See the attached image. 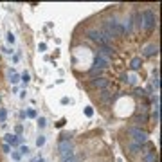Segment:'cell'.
<instances>
[{
	"label": "cell",
	"instance_id": "obj_1",
	"mask_svg": "<svg viewBox=\"0 0 162 162\" xmlns=\"http://www.w3.org/2000/svg\"><path fill=\"white\" fill-rule=\"evenodd\" d=\"M124 32V27L115 20H108L105 23V36H106L108 40L110 38H114V36H119V34H123Z\"/></svg>",
	"mask_w": 162,
	"mask_h": 162
},
{
	"label": "cell",
	"instance_id": "obj_2",
	"mask_svg": "<svg viewBox=\"0 0 162 162\" xmlns=\"http://www.w3.org/2000/svg\"><path fill=\"white\" fill-rule=\"evenodd\" d=\"M60 155H61V162H67L74 157V144L69 139H63L60 142Z\"/></svg>",
	"mask_w": 162,
	"mask_h": 162
},
{
	"label": "cell",
	"instance_id": "obj_3",
	"mask_svg": "<svg viewBox=\"0 0 162 162\" xmlns=\"http://www.w3.org/2000/svg\"><path fill=\"white\" fill-rule=\"evenodd\" d=\"M88 38H90L92 42L99 43L101 47H106L108 43H110V40H108L106 36H105L101 31H96V29H90V31H88Z\"/></svg>",
	"mask_w": 162,
	"mask_h": 162
},
{
	"label": "cell",
	"instance_id": "obj_4",
	"mask_svg": "<svg viewBox=\"0 0 162 162\" xmlns=\"http://www.w3.org/2000/svg\"><path fill=\"white\" fill-rule=\"evenodd\" d=\"M142 16H144V23H142L144 29H153L157 25V16L153 15V11H144Z\"/></svg>",
	"mask_w": 162,
	"mask_h": 162
},
{
	"label": "cell",
	"instance_id": "obj_5",
	"mask_svg": "<svg viewBox=\"0 0 162 162\" xmlns=\"http://www.w3.org/2000/svg\"><path fill=\"white\" fill-rule=\"evenodd\" d=\"M130 133L133 135V140H135V144H142V142H146V139H148V135H146V131H140L139 128H131L130 130Z\"/></svg>",
	"mask_w": 162,
	"mask_h": 162
},
{
	"label": "cell",
	"instance_id": "obj_6",
	"mask_svg": "<svg viewBox=\"0 0 162 162\" xmlns=\"http://www.w3.org/2000/svg\"><path fill=\"white\" fill-rule=\"evenodd\" d=\"M4 140H6V144H9V146H18L22 142V137L20 135H15V133H7V135L4 137Z\"/></svg>",
	"mask_w": 162,
	"mask_h": 162
},
{
	"label": "cell",
	"instance_id": "obj_7",
	"mask_svg": "<svg viewBox=\"0 0 162 162\" xmlns=\"http://www.w3.org/2000/svg\"><path fill=\"white\" fill-rule=\"evenodd\" d=\"M94 67H96V69H99V70H105V69L108 67V60L97 54V56H96V60H94Z\"/></svg>",
	"mask_w": 162,
	"mask_h": 162
},
{
	"label": "cell",
	"instance_id": "obj_8",
	"mask_svg": "<svg viewBox=\"0 0 162 162\" xmlns=\"http://www.w3.org/2000/svg\"><path fill=\"white\" fill-rule=\"evenodd\" d=\"M159 52V47L157 45H148L146 49H144V56H153V54Z\"/></svg>",
	"mask_w": 162,
	"mask_h": 162
},
{
	"label": "cell",
	"instance_id": "obj_9",
	"mask_svg": "<svg viewBox=\"0 0 162 162\" xmlns=\"http://www.w3.org/2000/svg\"><path fill=\"white\" fill-rule=\"evenodd\" d=\"M18 81H20V74H16L15 70H9V83L15 86L16 83H18Z\"/></svg>",
	"mask_w": 162,
	"mask_h": 162
},
{
	"label": "cell",
	"instance_id": "obj_10",
	"mask_svg": "<svg viewBox=\"0 0 162 162\" xmlns=\"http://www.w3.org/2000/svg\"><path fill=\"white\" fill-rule=\"evenodd\" d=\"M6 42L9 43L11 47H13V45L16 43V36H15V34H13L11 31H7V32H6Z\"/></svg>",
	"mask_w": 162,
	"mask_h": 162
},
{
	"label": "cell",
	"instance_id": "obj_11",
	"mask_svg": "<svg viewBox=\"0 0 162 162\" xmlns=\"http://www.w3.org/2000/svg\"><path fill=\"white\" fill-rule=\"evenodd\" d=\"M20 81H23V85H27V83H31V74L25 70V72H22L20 74Z\"/></svg>",
	"mask_w": 162,
	"mask_h": 162
},
{
	"label": "cell",
	"instance_id": "obj_12",
	"mask_svg": "<svg viewBox=\"0 0 162 162\" xmlns=\"http://www.w3.org/2000/svg\"><path fill=\"white\" fill-rule=\"evenodd\" d=\"M36 124H38V128L40 130H45V126H47V119L45 117H38L36 119Z\"/></svg>",
	"mask_w": 162,
	"mask_h": 162
},
{
	"label": "cell",
	"instance_id": "obj_13",
	"mask_svg": "<svg viewBox=\"0 0 162 162\" xmlns=\"http://www.w3.org/2000/svg\"><path fill=\"white\" fill-rule=\"evenodd\" d=\"M140 65H142V61H140V58H133L131 60V70H137Z\"/></svg>",
	"mask_w": 162,
	"mask_h": 162
},
{
	"label": "cell",
	"instance_id": "obj_14",
	"mask_svg": "<svg viewBox=\"0 0 162 162\" xmlns=\"http://www.w3.org/2000/svg\"><path fill=\"white\" fill-rule=\"evenodd\" d=\"M45 135H43V133H40V135H38V137H36V146H38V148H42L43 144H45Z\"/></svg>",
	"mask_w": 162,
	"mask_h": 162
},
{
	"label": "cell",
	"instance_id": "obj_15",
	"mask_svg": "<svg viewBox=\"0 0 162 162\" xmlns=\"http://www.w3.org/2000/svg\"><path fill=\"white\" fill-rule=\"evenodd\" d=\"M6 117H7V110L6 108H0V124L6 123Z\"/></svg>",
	"mask_w": 162,
	"mask_h": 162
},
{
	"label": "cell",
	"instance_id": "obj_16",
	"mask_svg": "<svg viewBox=\"0 0 162 162\" xmlns=\"http://www.w3.org/2000/svg\"><path fill=\"white\" fill-rule=\"evenodd\" d=\"M2 52L7 54V56H13V54H15V49H13V47H7V45H4V47H2Z\"/></svg>",
	"mask_w": 162,
	"mask_h": 162
},
{
	"label": "cell",
	"instance_id": "obj_17",
	"mask_svg": "<svg viewBox=\"0 0 162 162\" xmlns=\"http://www.w3.org/2000/svg\"><path fill=\"white\" fill-rule=\"evenodd\" d=\"M144 160L146 162H155V153H153V151H148V153L144 155Z\"/></svg>",
	"mask_w": 162,
	"mask_h": 162
},
{
	"label": "cell",
	"instance_id": "obj_18",
	"mask_svg": "<svg viewBox=\"0 0 162 162\" xmlns=\"http://www.w3.org/2000/svg\"><path fill=\"white\" fill-rule=\"evenodd\" d=\"M94 83H96V86H101V88H105V86H106V79H103V77H97Z\"/></svg>",
	"mask_w": 162,
	"mask_h": 162
},
{
	"label": "cell",
	"instance_id": "obj_19",
	"mask_svg": "<svg viewBox=\"0 0 162 162\" xmlns=\"http://www.w3.org/2000/svg\"><path fill=\"white\" fill-rule=\"evenodd\" d=\"M18 153H20V155H29V153H31V148H29L27 144H25V146H20V151H18Z\"/></svg>",
	"mask_w": 162,
	"mask_h": 162
},
{
	"label": "cell",
	"instance_id": "obj_20",
	"mask_svg": "<svg viewBox=\"0 0 162 162\" xmlns=\"http://www.w3.org/2000/svg\"><path fill=\"white\" fill-rule=\"evenodd\" d=\"M11 159L15 162H20V159H22V155L18 153V151H11Z\"/></svg>",
	"mask_w": 162,
	"mask_h": 162
},
{
	"label": "cell",
	"instance_id": "obj_21",
	"mask_svg": "<svg viewBox=\"0 0 162 162\" xmlns=\"http://www.w3.org/2000/svg\"><path fill=\"white\" fill-rule=\"evenodd\" d=\"M25 115H27V117H31V119H34V117H36V110H32V108H29V110L25 112Z\"/></svg>",
	"mask_w": 162,
	"mask_h": 162
},
{
	"label": "cell",
	"instance_id": "obj_22",
	"mask_svg": "<svg viewBox=\"0 0 162 162\" xmlns=\"http://www.w3.org/2000/svg\"><path fill=\"white\" fill-rule=\"evenodd\" d=\"M22 130H23V126H22V124H16V126H15V131H16V135H20Z\"/></svg>",
	"mask_w": 162,
	"mask_h": 162
},
{
	"label": "cell",
	"instance_id": "obj_23",
	"mask_svg": "<svg viewBox=\"0 0 162 162\" xmlns=\"http://www.w3.org/2000/svg\"><path fill=\"white\" fill-rule=\"evenodd\" d=\"M11 60H13V63H18V61H20V54H13Z\"/></svg>",
	"mask_w": 162,
	"mask_h": 162
},
{
	"label": "cell",
	"instance_id": "obj_24",
	"mask_svg": "<svg viewBox=\"0 0 162 162\" xmlns=\"http://www.w3.org/2000/svg\"><path fill=\"white\" fill-rule=\"evenodd\" d=\"M2 150H4V153H11V146H9V144H4V146H2Z\"/></svg>",
	"mask_w": 162,
	"mask_h": 162
},
{
	"label": "cell",
	"instance_id": "obj_25",
	"mask_svg": "<svg viewBox=\"0 0 162 162\" xmlns=\"http://www.w3.org/2000/svg\"><path fill=\"white\" fill-rule=\"evenodd\" d=\"M38 49H40V52H45V49H47V45H45V43H40V45H38Z\"/></svg>",
	"mask_w": 162,
	"mask_h": 162
},
{
	"label": "cell",
	"instance_id": "obj_26",
	"mask_svg": "<svg viewBox=\"0 0 162 162\" xmlns=\"http://www.w3.org/2000/svg\"><path fill=\"white\" fill-rule=\"evenodd\" d=\"M130 83H131V85H135V81H137V77H135V76H130V79H128Z\"/></svg>",
	"mask_w": 162,
	"mask_h": 162
},
{
	"label": "cell",
	"instance_id": "obj_27",
	"mask_svg": "<svg viewBox=\"0 0 162 162\" xmlns=\"http://www.w3.org/2000/svg\"><path fill=\"white\" fill-rule=\"evenodd\" d=\"M85 114H86V115H92V114H94V110H92V108L88 106V108L85 110Z\"/></svg>",
	"mask_w": 162,
	"mask_h": 162
},
{
	"label": "cell",
	"instance_id": "obj_28",
	"mask_svg": "<svg viewBox=\"0 0 162 162\" xmlns=\"http://www.w3.org/2000/svg\"><path fill=\"white\" fill-rule=\"evenodd\" d=\"M20 97H22V99H25V97H27V90H22V92H20Z\"/></svg>",
	"mask_w": 162,
	"mask_h": 162
},
{
	"label": "cell",
	"instance_id": "obj_29",
	"mask_svg": "<svg viewBox=\"0 0 162 162\" xmlns=\"http://www.w3.org/2000/svg\"><path fill=\"white\" fill-rule=\"evenodd\" d=\"M34 162H45V159H43V157H40V159H36Z\"/></svg>",
	"mask_w": 162,
	"mask_h": 162
},
{
	"label": "cell",
	"instance_id": "obj_30",
	"mask_svg": "<svg viewBox=\"0 0 162 162\" xmlns=\"http://www.w3.org/2000/svg\"><path fill=\"white\" fill-rule=\"evenodd\" d=\"M0 101H2V99H0Z\"/></svg>",
	"mask_w": 162,
	"mask_h": 162
}]
</instances>
